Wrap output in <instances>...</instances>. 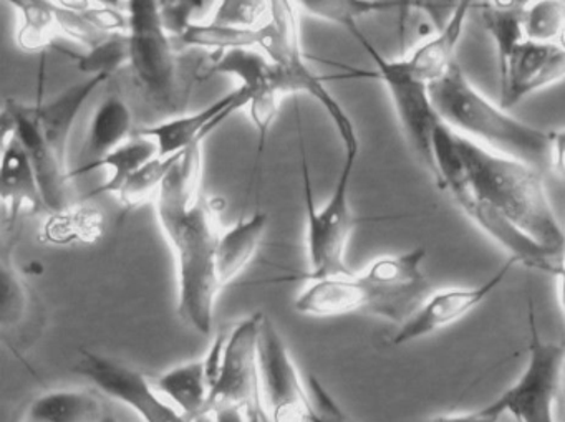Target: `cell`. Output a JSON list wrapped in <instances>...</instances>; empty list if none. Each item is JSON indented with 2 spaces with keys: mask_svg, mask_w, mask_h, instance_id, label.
Returning a JSON list of instances; mask_svg holds the SVG:
<instances>
[{
  "mask_svg": "<svg viewBox=\"0 0 565 422\" xmlns=\"http://www.w3.org/2000/svg\"><path fill=\"white\" fill-rule=\"evenodd\" d=\"M154 209L177 262L178 316L194 332L210 335L221 293L216 275L221 230L206 197L193 196L184 187L180 161L164 180Z\"/></svg>",
  "mask_w": 565,
  "mask_h": 422,
  "instance_id": "cell-1",
  "label": "cell"
},
{
  "mask_svg": "<svg viewBox=\"0 0 565 422\" xmlns=\"http://www.w3.org/2000/svg\"><path fill=\"white\" fill-rule=\"evenodd\" d=\"M452 140L466 177L476 193L535 242L564 253L565 234L545 190L542 170L494 153L455 131Z\"/></svg>",
  "mask_w": 565,
  "mask_h": 422,
  "instance_id": "cell-2",
  "label": "cell"
},
{
  "mask_svg": "<svg viewBox=\"0 0 565 422\" xmlns=\"http://www.w3.org/2000/svg\"><path fill=\"white\" fill-rule=\"evenodd\" d=\"M429 91L443 123L455 133L539 170L551 167V131L524 123L492 104L458 62L429 85Z\"/></svg>",
  "mask_w": 565,
  "mask_h": 422,
  "instance_id": "cell-3",
  "label": "cell"
},
{
  "mask_svg": "<svg viewBox=\"0 0 565 422\" xmlns=\"http://www.w3.org/2000/svg\"><path fill=\"white\" fill-rule=\"evenodd\" d=\"M127 4L130 62L124 72L135 98L158 121L186 113L193 77L174 51L160 0Z\"/></svg>",
  "mask_w": 565,
  "mask_h": 422,
  "instance_id": "cell-4",
  "label": "cell"
},
{
  "mask_svg": "<svg viewBox=\"0 0 565 422\" xmlns=\"http://www.w3.org/2000/svg\"><path fill=\"white\" fill-rule=\"evenodd\" d=\"M435 156L436 167H438L436 186L451 196L458 209L488 239L508 252V259L514 260L518 266H524L547 275L555 277L561 272L565 253L554 252L535 242L527 234L515 227L504 214L499 213L492 204L476 193L462 170L451 128L446 127L445 123L436 131Z\"/></svg>",
  "mask_w": 565,
  "mask_h": 422,
  "instance_id": "cell-5",
  "label": "cell"
},
{
  "mask_svg": "<svg viewBox=\"0 0 565 422\" xmlns=\"http://www.w3.org/2000/svg\"><path fill=\"white\" fill-rule=\"evenodd\" d=\"M359 154H343L342 170L337 177L333 193L322 207L317 209L313 203L312 181H310L309 164L302 151V186L307 213V260L309 273L307 279H323V277L349 273L347 250L355 229L352 203H350V183L355 170Z\"/></svg>",
  "mask_w": 565,
  "mask_h": 422,
  "instance_id": "cell-6",
  "label": "cell"
},
{
  "mask_svg": "<svg viewBox=\"0 0 565 422\" xmlns=\"http://www.w3.org/2000/svg\"><path fill=\"white\" fill-rule=\"evenodd\" d=\"M353 39L362 45L363 51L375 65L376 77L382 80L388 91L406 143L436 183L438 167H436L435 138L443 120L433 104L429 85L415 77L403 65L402 58L390 61L383 57L362 32Z\"/></svg>",
  "mask_w": 565,
  "mask_h": 422,
  "instance_id": "cell-7",
  "label": "cell"
},
{
  "mask_svg": "<svg viewBox=\"0 0 565 422\" xmlns=\"http://www.w3.org/2000/svg\"><path fill=\"white\" fill-rule=\"evenodd\" d=\"M527 363L514 385L486 405L491 414L511 415L515 422H557L555 399L562 369L565 368L564 346L547 342L539 332L534 303L529 300Z\"/></svg>",
  "mask_w": 565,
  "mask_h": 422,
  "instance_id": "cell-8",
  "label": "cell"
},
{
  "mask_svg": "<svg viewBox=\"0 0 565 422\" xmlns=\"http://www.w3.org/2000/svg\"><path fill=\"white\" fill-rule=\"evenodd\" d=\"M423 247L402 253L376 257L356 272L365 295L366 315L402 326L433 292L426 277Z\"/></svg>",
  "mask_w": 565,
  "mask_h": 422,
  "instance_id": "cell-9",
  "label": "cell"
},
{
  "mask_svg": "<svg viewBox=\"0 0 565 422\" xmlns=\"http://www.w3.org/2000/svg\"><path fill=\"white\" fill-rule=\"evenodd\" d=\"M257 359L264 409L269 421L309 422L313 411L312 392L282 333L267 315L260 323Z\"/></svg>",
  "mask_w": 565,
  "mask_h": 422,
  "instance_id": "cell-10",
  "label": "cell"
},
{
  "mask_svg": "<svg viewBox=\"0 0 565 422\" xmlns=\"http://www.w3.org/2000/svg\"><path fill=\"white\" fill-rule=\"evenodd\" d=\"M74 371L100 394L121 402L143 422H191L147 375L92 349H81Z\"/></svg>",
  "mask_w": 565,
  "mask_h": 422,
  "instance_id": "cell-11",
  "label": "cell"
},
{
  "mask_svg": "<svg viewBox=\"0 0 565 422\" xmlns=\"http://www.w3.org/2000/svg\"><path fill=\"white\" fill-rule=\"evenodd\" d=\"M263 318V312L254 313L226 333L220 369L211 389L210 414L216 405L233 404L244 409L250 422H260L266 411L257 359Z\"/></svg>",
  "mask_w": 565,
  "mask_h": 422,
  "instance_id": "cell-12",
  "label": "cell"
},
{
  "mask_svg": "<svg viewBox=\"0 0 565 422\" xmlns=\"http://www.w3.org/2000/svg\"><path fill=\"white\" fill-rule=\"evenodd\" d=\"M2 133L18 138L31 158L49 213L71 206L72 173L67 161L62 160L45 141L35 118L34 105L9 100L2 111Z\"/></svg>",
  "mask_w": 565,
  "mask_h": 422,
  "instance_id": "cell-13",
  "label": "cell"
},
{
  "mask_svg": "<svg viewBox=\"0 0 565 422\" xmlns=\"http://www.w3.org/2000/svg\"><path fill=\"white\" fill-rule=\"evenodd\" d=\"M514 266L518 263L508 259L504 266L499 267L492 277L479 285L451 286L429 293L412 318L398 326V332L392 338L393 345H409L461 322L502 285Z\"/></svg>",
  "mask_w": 565,
  "mask_h": 422,
  "instance_id": "cell-14",
  "label": "cell"
},
{
  "mask_svg": "<svg viewBox=\"0 0 565 422\" xmlns=\"http://www.w3.org/2000/svg\"><path fill=\"white\" fill-rule=\"evenodd\" d=\"M565 78V32L554 42L524 41L499 71V105L511 110Z\"/></svg>",
  "mask_w": 565,
  "mask_h": 422,
  "instance_id": "cell-15",
  "label": "cell"
},
{
  "mask_svg": "<svg viewBox=\"0 0 565 422\" xmlns=\"http://www.w3.org/2000/svg\"><path fill=\"white\" fill-rule=\"evenodd\" d=\"M247 101H249V91L246 87H239L204 110L147 125L138 128L135 133L151 138L157 143L160 156H173V154L183 153L194 144L204 143V140L223 121H226L227 117L241 108H246Z\"/></svg>",
  "mask_w": 565,
  "mask_h": 422,
  "instance_id": "cell-16",
  "label": "cell"
},
{
  "mask_svg": "<svg viewBox=\"0 0 565 422\" xmlns=\"http://www.w3.org/2000/svg\"><path fill=\"white\" fill-rule=\"evenodd\" d=\"M224 333L214 338L206 355L167 369L158 376V388L190 419L201 422L210 418V398L223 356Z\"/></svg>",
  "mask_w": 565,
  "mask_h": 422,
  "instance_id": "cell-17",
  "label": "cell"
},
{
  "mask_svg": "<svg viewBox=\"0 0 565 422\" xmlns=\"http://www.w3.org/2000/svg\"><path fill=\"white\" fill-rule=\"evenodd\" d=\"M0 197L6 216L14 224L22 213H49L31 158L12 134L2 137Z\"/></svg>",
  "mask_w": 565,
  "mask_h": 422,
  "instance_id": "cell-18",
  "label": "cell"
},
{
  "mask_svg": "<svg viewBox=\"0 0 565 422\" xmlns=\"http://www.w3.org/2000/svg\"><path fill=\"white\" fill-rule=\"evenodd\" d=\"M131 133H134V110L130 104L120 95H110L105 98L88 123L84 151H82V156L85 158L84 164L71 176L77 177L85 174L88 167L94 166L125 141L130 140Z\"/></svg>",
  "mask_w": 565,
  "mask_h": 422,
  "instance_id": "cell-19",
  "label": "cell"
},
{
  "mask_svg": "<svg viewBox=\"0 0 565 422\" xmlns=\"http://www.w3.org/2000/svg\"><path fill=\"white\" fill-rule=\"evenodd\" d=\"M472 6H475V0H461L455 14L441 29L425 39L408 57L402 58L403 65L415 77L431 85L433 82L445 75L455 62H458L456 61V51H458L459 41H461Z\"/></svg>",
  "mask_w": 565,
  "mask_h": 422,
  "instance_id": "cell-20",
  "label": "cell"
},
{
  "mask_svg": "<svg viewBox=\"0 0 565 422\" xmlns=\"http://www.w3.org/2000/svg\"><path fill=\"white\" fill-rule=\"evenodd\" d=\"M108 80L104 75L88 77L81 84L72 85L67 90L58 94L54 100L45 104L34 105L35 118H38L39 128L44 134L49 147L67 161V144L71 138L72 128L81 113L88 98Z\"/></svg>",
  "mask_w": 565,
  "mask_h": 422,
  "instance_id": "cell-21",
  "label": "cell"
},
{
  "mask_svg": "<svg viewBox=\"0 0 565 422\" xmlns=\"http://www.w3.org/2000/svg\"><path fill=\"white\" fill-rule=\"evenodd\" d=\"M269 227V216L257 210L253 216L239 220L230 229L221 230L216 247V275L221 292L253 262L263 246Z\"/></svg>",
  "mask_w": 565,
  "mask_h": 422,
  "instance_id": "cell-22",
  "label": "cell"
},
{
  "mask_svg": "<svg viewBox=\"0 0 565 422\" xmlns=\"http://www.w3.org/2000/svg\"><path fill=\"white\" fill-rule=\"evenodd\" d=\"M32 422H108L98 392L90 389H52L34 399L28 412Z\"/></svg>",
  "mask_w": 565,
  "mask_h": 422,
  "instance_id": "cell-23",
  "label": "cell"
},
{
  "mask_svg": "<svg viewBox=\"0 0 565 422\" xmlns=\"http://www.w3.org/2000/svg\"><path fill=\"white\" fill-rule=\"evenodd\" d=\"M104 234V214L94 206L71 204L65 209L51 213L41 237L52 246L94 244Z\"/></svg>",
  "mask_w": 565,
  "mask_h": 422,
  "instance_id": "cell-24",
  "label": "cell"
},
{
  "mask_svg": "<svg viewBox=\"0 0 565 422\" xmlns=\"http://www.w3.org/2000/svg\"><path fill=\"white\" fill-rule=\"evenodd\" d=\"M158 147L151 138L141 137L135 133L130 140L125 141L124 144L111 151L110 154L104 160L95 163L94 166L88 167L85 174L92 173L98 167H104L110 173L108 180L105 181L97 190L92 191L90 196L97 194H117L125 183L137 173L145 164L150 163L153 158L158 156Z\"/></svg>",
  "mask_w": 565,
  "mask_h": 422,
  "instance_id": "cell-25",
  "label": "cell"
},
{
  "mask_svg": "<svg viewBox=\"0 0 565 422\" xmlns=\"http://www.w3.org/2000/svg\"><path fill=\"white\" fill-rule=\"evenodd\" d=\"M273 62L266 57L263 51L256 48H234V51L216 52L213 58L201 65L198 75L211 77V75H226L241 80L239 87H246L253 91L263 87L270 80Z\"/></svg>",
  "mask_w": 565,
  "mask_h": 422,
  "instance_id": "cell-26",
  "label": "cell"
},
{
  "mask_svg": "<svg viewBox=\"0 0 565 422\" xmlns=\"http://www.w3.org/2000/svg\"><path fill=\"white\" fill-rule=\"evenodd\" d=\"M19 12L18 45L24 52L51 47L58 32L54 0H6Z\"/></svg>",
  "mask_w": 565,
  "mask_h": 422,
  "instance_id": "cell-27",
  "label": "cell"
},
{
  "mask_svg": "<svg viewBox=\"0 0 565 422\" xmlns=\"http://www.w3.org/2000/svg\"><path fill=\"white\" fill-rule=\"evenodd\" d=\"M297 8L306 14L329 24L339 25L355 37L359 21L366 15L395 11V8L380 0H296Z\"/></svg>",
  "mask_w": 565,
  "mask_h": 422,
  "instance_id": "cell-28",
  "label": "cell"
},
{
  "mask_svg": "<svg viewBox=\"0 0 565 422\" xmlns=\"http://www.w3.org/2000/svg\"><path fill=\"white\" fill-rule=\"evenodd\" d=\"M183 154L184 151L183 153L173 154V156H160L158 154L150 163L140 167L115 194L124 209L131 213V210L140 209L145 204H154L161 187H163L164 180Z\"/></svg>",
  "mask_w": 565,
  "mask_h": 422,
  "instance_id": "cell-29",
  "label": "cell"
},
{
  "mask_svg": "<svg viewBox=\"0 0 565 422\" xmlns=\"http://www.w3.org/2000/svg\"><path fill=\"white\" fill-rule=\"evenodd\" d=\"M263 29L226 28V25L190 24L180 35L183 45L203 51L224 52L234 48H256L263 42Z\"/></svg>",
  "mask_w": 565,
  "mask_h": 422,
  "instance_id": "cell-30",
  "label": "cell"
},
{
  "mask_svg": "<svg viewBox=\"0 0 565 422\" xmlns=\"http://www.w3.org/2000/svg\"><path fill=\"white\" fill-rule=\"evenodd\" d=\"M476 11L481 19L482 28L494 42L498 67L501 71L508 64L515 47L525 41L524 28H522L524 12L501 11V9L491 8L488 2L479 6Z\"/></svg>",
  "mask_w": 565,
  "mask_h": 422,
  "instance_id": "cell-31",
  "label": "cell"
},
{
  "mask_svg": "<svg viewBox=\"0 0 565 422\" xmlns=\"http://www.w3.org/2000/svg\"><path fill=\"white\" fill-rule=\"evenodd\" d=\"M130 62V37L128 32L108 34L104 41L88 48L87 54L78 57L77 67L88 77L110 78L118 71H125Z\"/></svg>",
  "mask_w": 565,
  "mask_h": 422,
  "instance_id": "cell-32",
  "label": "cell"
},
{
  "mask_svg": "<svg viewBox=\"0 0 565 422\" xmlns=\"http://www.w3.org/2000/svg\"><path fill=\"white\" fill-rule=\"evenodd\" d=\"M2 290L4 293H2L0 323L8 335V333L18 332L24 325L32 306L31 292L12 266L8 250H4V257H2Z\"/></svg>",
  "mask_w": 565,
  "mask_h": 422,
  "instance_id": "cell-33",
  "label": "cell"
},
{
  "mask_svg": "<svg viewBox=\"0 0 565 422\" xmlns=\"http://www.w3.org/2000/svg\"><path fill=\"white\" fill-rule=\"evenodd\" d=\"M525 41L554 42L565 32V0H535L522 14Z\"/></svg>",
  "mask_w": 565,
  "mask_h": 422,
  "instance_id": "cell-34",
  "label": "cell"
},
{
  "mask_svg": "<svg viewBox=\"0 0 565 422\" xmlns=\"http://www.w3.org/2000/svg\"><path fill=\"white\" fill-rule=\"evenodd\" d=\"M269 19V0H220L211 24L226 28L263 29Z\"/></svg>",
  "mask_w": 565,
  "mask_h": 422,
  "instance_id": "cell-35",
  "label": "cell"
},
{
  "mask_svg": "<svg viewBox=\"0 0 565 422\" xmlns=\"http://www.w3.org/2000/svg\"><path fill=\"white\" fill-rule=\"evenodd\" d=\"M280 98L282 95L276 90L270 80L263 87L249 91L246 110L249 111L250 120L257 131V156H260L266 150L267 138H269L274 121L279 115Z\"/></svg>",
  "mask_w": 565,
  "mask_h": 422,
  "instance_id": "cell-36",
  "label": "cell"
},
{
  "mask_svg": "<svg viewBox=\"0 0 565 422\" xmlns=\"http://www.w3.org/2000/svg\"><path fill=\"white\" fill-rule=\"evenodd\" d=\"M309 388L313 401V411L309 422H355L343 411L342 405L330 394L329 389L317 376H309Z\"/></svg>",
  "mask_w": 565,
  "mask_h": 422,
  "instance_id": "cell-37",
  "label": "cell"
},
{
  "mask_svg": "<svg viewBox=\"0 0 565 422\" xmlns=\"http://www.w3.org/2000/svg\"><path fill=\"white\" fill-rule=\"evenodd\" d=\"M459 4L461 0H413L412 14L425 18L433 34L449 21Z\"/></svg>",
  "mask_w": 565,
  "mask_h": 422,
  "instance_id": "cell-38",
  "label": "cell"
},
{
  "mask_svg": "<svg viewBox=\"0 0 565 422\" xmlns=\"http://www.w3.org/2000/svg\"><path fill=\"white\" fill-rule=\"evenodd\" d=\"M85 19L94 24L98 31L105 34H115V32L128 31V14L115 9L114 6L95 4L94 8L85 12Z\"/></svg>",
  "mask_w": 565,
  "mask_h": 422,
  "instance_id": "cell-39",
  "label": "cell"
},
{
  "mask_svg": "<svg viewBox=\"0 0 565 422\" xmlns=\"http://www.w3.org/2000/svg\"><path fill=\"white\" fill-rule=\"evenodd\" d=\"M201 8V0H170L168 4L161 8V15H163L164 25L168 32L173 31L178 34H183L186 31L190 22L191 12Z\"/></svg>",
  "mask_w": 565,
  "mask_h": 422,
  "instance_id": "cell-40",
  "label": "cell"
},
{
  "mask_svg": "<svg viewBox=\"0 0 565 422\" xmlns=\"http://www.w3.org/2000/svg\"><path fill=\"white\" fill-rule=\"evenodd\" d=\"M551 167L565 181V128L551 131Z\"/></svg>",
  "mask_w": 565,
  "mask_h": 422,
  "instance_id": "cell-41",
  "label": "cell"
},
{
  "mask_svg": "<svg viewBox=\"0 0 565 422\" xmlns=\"http://www.w3.org/2000/svg\"><path fill=\"white\" fill-rule=\"evenodd\" d=\"M425 422H502L501 415L491 414L484 408L479 411L458 412V414H441Z\"/></svg>",
  "mask_w": 565,
  "mask_h": 422,
  "instance_id": "cell-42",
  "label": "cell"
},
{
  "mask_svg": "<svg viewBox=\"0 0 565 422\" xmlns=\"http://www.w3.org/2000/svg\"><path fill=\"white\" fill-rule=\"evenodd\" d=\"M211 422H250L249 415L239 405L221 404L211 411Z\"/></svg>",
  "mask_w": 565,
  "mask_h": 422,
  "instance_id": "cell-43",
  "label": "cell"
},
{
  "mask_svg": "<svg viewBox=\"0 0 565 422\" xmlns=\"http://www.w3.org/2000/svg\"><path fill=\"white\" fill-rule=\"evenodd\" d=\"M380 2H385V4L393 6L395 11H398L399 14V31H402V35H405L406 28H408V21L412 19V4L413 0H380Z\"/></svg>",
  "mask_w": 565,
  "mask_h": 422,
  "instance_id": "cell-44",
  "label": "cell"
},
{
  "mask_svg": "<svg viewBox=\"0 0 565 422\" xmlns=\"http://www.w3.org/2000/svg\"><path fill=\"white\" fill-rule=\"evenodd\" d=\"M532 2H535V0H488L491 8L512 12H524Z\"/></svg>",
  "mask_w": 565,
  "mask_h": 422,
  "instance_id": "cell-45",
  "label": "cell"
},
{
  "mask_svg": "<svg viewBox=\"0 0 565 422\" xmlns=\"http://www.w3.org/2000/svg\"><path fill=\"white\" fill-rule=\"evenodd\" d=\"M54 2L67 11L77 12V14H85L95 6L94 0H54Z\"/></svg>",
  "mask_w": 565,
  "mask_h": 422,
  "instance_id": "cell-46",
  "label": "cell"
},
{
  "mask_svg": "<svg viewBox=\"0 0 565 422\" xmlns=\"http://www.w3.org/2000/svg\"><path fill=\"white\" fill-rule=\"evenodd\" d=\"M555 283H557V299L561 305L562 322H564V356H565V262L562 266L561 272L555 275Z\"/></svg>",
  "mask_w": 565,
  "mask_h": 422,
  "instance_id": "cell-47",
  "label": "cell"
},
{
  "mask_svg": "<svg viewBox=\"0 0 565 422\" xmlns=\"http://www.w3.org/2000/svg\"><path fill=\"white\" fill-rule=\"evenodd\" d=\"M28 422H32V421H28Z\"/></svg>",
  "mask_w": 565,
  "mask_h": 422,
  "instance_id": "cell-48",
  "label": "cell"
}]
</instances>
